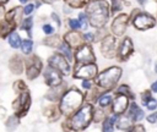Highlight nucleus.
<instances>
[{"instance_id":"15","label":"nucleus","mask_w":157,"mask_h":132,"mask_svg":"<svg viewBox=\"0 0 157 132\" xmlns=\"http://www.w3.org/2000/svg\"><path fill=\"white\" fill-rule=\"evenodd\" d=\"M9 70L15 76H21L25 73V57L22 54H13L9 59Z\"/></svg>"},{"instance_id":"7","label":"nucleus","mask_w":157,"mask_h":132,"mask_svg":"<svg viewBox=\"0 0 157 132\" xmlns=\"http://www.w3.org/2000/svg\"><path fill=\"white\" fill-rule=\"evenodd\" d=\"M31 106H32V95H31L29 89L16 94V98L11 103L13 114H16L20 119L25 117L28 114Z\"/></svg>"},{"instance_id":"46","label":"nucleus","mask_w":157,"mask_h":132,"mask_svg":"<svg viewBox=\"0 0 157 132\" xmlns=\"http://www.w3.org/2000/svg\"><path fill=\"white\" fill-rule=\"evenodd\" d=\"M128 130H129L128 132H145V128L142 125H135L132 127H129Z\"/></svg>"},{"instance_id":"48","label":"nucleus","mask_w":157,"mask_h":132,"mask_svg":"<svg viewBox=\"0 0 157 132\" xmlns=\"http://www.w3.org/2000/svg\"><path fill=\"white\" fill-rule=\"evenodd\" d=\"M63 11H64L65 15H70V13L72 12V9H71L70 6H67L66 4H63Z\"/></svg>"},{"instance_id":"29","label":"nucleus","mask_w":157,"mask_h":132,"mask_svg":"<svg viewBox=\"0 0 157 132\" xmlns=\"http://www.w3.org/2000/svg\"><path fill=\"white\" fill-rule=\"evenodd\" d=\"M21 123V119L16 115V114H11L10 116H7L6 121H5V127L7 132H15V130L20 126Z\"/></svg>"},{"instance_id":"12","label":"nucleus","mask_w":157,"mask_h":132,"mask_svg":"<svg viewBox=\"0 0 157 132\" xmlns=\"http://www.w3.org/2000/svg\"><path fill=\"white\" fill-rule=\"evenodd\" d=\"M118 49V40L117 37L112 33H108L101 42H99V53L105 59H114L117 56Z\"/></svg>"},{"instance_id":"21","label":"nucleus","mask_w":157,"mask_h":132,"mask_svg":"<svg viewBox=\"0 0 157 132\" xmlns=\"http://www.w3.org/2000/svg\"><path fill=\"white\" fill-rule=\"evenodd\" d=\"M66 83L64 82L63 84H60L59 87H54V88H49L48 93L45 94V99L50 103H58L60 97L63 95V93L66 90Z\"/></svg>"},{"instance_id":"28","label":"nucleus","mask_w":157,"mask_h":132,"mask_svg":"<svg viewBox=\"0 0 157 132\" xmlns=\"http://www.w3.org/2000/svg\"><path fill=\"white\" fill-rule=\"evenodd\" d=\"M6 42H7V44H9V46L11 49L17 50V49H20V45H21V42H22V37L17 31H15V32L9 34V37L6 38Z\"/></svg>"},{"instance_id":"42","label":"nucleus","mask_w":157,"mask_h":132,"mask_svg":"<svg viewBox=\"0 0 157 132\" xmlns=\"http://www.w3.org/2000/svg\"><path fill=\"white\" fill-rule=\"evenodd\" d=\"M42 32L44 33V35H50V34L56 33V29L50 22H45L42 24Z\"/></svg>"},{"instance_id":"23","label":"nucleus","mask_w":157,"mask_h":132,"mask_svg":"<svg viewBox=\"0 0 157 132\" xmlns=\"http://www.w3.org/2000/svg\"><path fill=\"white\" fill-rule=\"evenodd\" d=\"M126 116L131 120V122H136V121H140L144 117V111L140 109V106L135 101H132L129 106V111H128Z\"/></svg>"},{"instance_id":"14","label":"nucleus","mask_w":157,"mask_h":132,"mask_svg":"<svg viewBox=\"0 0 157 132\" xmlns=\"http://www.w3.org/2000/svg\"><path fill=\"white\" fill-rule=\"evenodd\" d=\"M134 54V44L130 37H124L121 42L118 44L117 49V56L115 59L120 62H125L130 59V56Z\"/></svg>"},{"instance_id":"10","label":"nucleus","mask_w":157,"mask_h":132,"mask_svg":"<svg viewBox=\"0 0 157 132\" xmlns=\"http://www.w3.org/2000/svg\"><path fill=\"white\" fill-rule=\"evenodd\" d=\"M97 62V56L94 54L92 44L83 43L74 50V64H90Z\"/></svg>"},{"instance_id":"45","label":"nucleus","mask_w":157,"mask_h":132,"mask_svg":"<svg viewBox=\"0 0 157 132\" xmlns=\"http://www.w3.org/2000/svg\"><path fill=\"white\" fill-rule=\"evenodd\" d=\"M145 105H146V108H147L148 110H155V109L157 108V100L151 98V99H150Z\"/></svg>"},{"instance_id":"17","label":"nucleus","mask_w":157,"mask_h":132,"mask_svg":"<svg viewBox=\"0 0 157 132\" xmlns=\"http://www.w3.org/2000/svg\"><path fill=\"white\" fill-rule=\"evenodd\" d=\"M129 106V98L124 94H117L115 98H113L112 101V114L115 115H123Z\"/></svg>"},{"instance_id":"9","label":"nucleus","mask_w":157,"mask_h":132,"mask_svg":"<svg viewBox=\"0 0 157 132\" xmlns=\"http://www.w3.org/2000/svg\"><path fill=\"white\" fill-rule=\"evenodd\" d=\"M47 65H49L50 67L55 68L56 71H59L64 77L71 76L72 72V65L71 62H69L60 53H58L56 50L50 54L47 59Z\"/></svg>"},{"instance_id":"16","label":"nucleus","mask_w":157,"mask_h":132,"mask_svg":"<svg viewBox=\"0 0 157 132\" xmlns=\"http://www.w3.org/2000/svg\"><path fill=\"white\" fill-rule=\"evenodd\" d=\"M63 42H65L66 44H69L74 50L76 48H78L81 44H83V38H82V31H71L67 29L63 35Z\"/></svg>"},{"instance_id":"39","label":"nucleus","mask_w":157,"mask_h":132,"mask_svg":"<svg viewBox=\"0 0 157 132\" xmlns=\"http://www.w3.org/2000/svg\"><path fill=\"white\" fill-rule=\"evenodd\" d=\"M117 94H124V95H126L129 99H130V98L134 99V93L131 92L130 87L126 86V84H120V86L117 88Z\"/></svg>"},{"instance_id":"32","label":"nucleus","mask_w":157,"mask_h":132,"mask_svg":"<svg viewBox=\"0 0 157 132\" xmlns=\"http://www.w3.org/2000/svg\"><path fill=\"white\" fill-rule=\"evenodd\" d=\"M125 0H109V6H110V15H115L120 12L124 7Z\"/></svg>"},{"instance_id":"4","label":"nucleus","mask_w":157,"mask_h":132,"mask_svg":"<svg viewBox=\"0 0 157 132\" xmlns=\"http://www.w3.org/2000/svg\"><path fill=\"white\" fill-rule=\"evenodd\" d=\"M121 75H123L121 67L113 65V66H109V67L99 71L98 75L96 76V78L93 79V83L99 89L109 92V90H113L114 87L118 84Z\"/></svg>"},{"instance_id":"55","label":"nucleus","mask_w":157,"mask_h":132,"mask_svg":"<svg viewBox=\"0 0 157 132\" xmlns=\"http://www.w3.org/2000/svg\"><path fill=\"white\" fill-rule=\"evenodd\" d=\"M155 71H156V73H157V64H156V66H155Z\"/></svg>"},{"instance_id":"36","label":"nucleus","mask_w":157,"mask_h":132,"mask_svg":"<svg viewBox=\"0 0 157 132\" xmlns=\"http://www.w3.org/2000/svg\"><path fill=\"white\" fill-rule=\"evenodd\" d=\"M22 9H23V16H25V17H28V16H33L34 11L37 10V6H36L34 1L29 0L27 4H25V5L22 6Z\"/></svg>"},{"instance_id":"49","label":"nucleus","mask_w":157,"mask_h":132,"mask_svg":"<svg viewBox=\"0 0 157 132\" xmlns=\"http://www.w3.org/2000/svg\"><path fill=\"white\" fill-rule=\"evenodd\" d=\"M156 120H157V112H155V114H152V115L147 116V121H148V122L155 123V122H156Z\"/></svg>"},{"instance_id":"30","label":"nucleus","mask_w":157,"mask_h":132,"mask_svg":"<svg viewBox=\"0 0 157 132\" xmlns=\"http://www.w3.org/2000/svg\"><path fill=\"white\" fill-rule=\"evenodd\" d=\"M112 101H113V97H112V94H110L109 92L102 93V94L98 97V99H97L98 106H99V108H103V109H105V108H108L109 105H112Z\"/></svg>"},{"instance_id":"20","label":"nucleus","mask_w":157,"mask_h":132,"mask_svg":"<svg viewBox=\"0 0 157 132\" xmlns=\"http://www.w3.org/2000/svg\"><path fill=\"white\" fill-rule=\"evenodd\" d=\"M17 29H18V27L15 23L7 21L4 17L0 18V39L6 40V38L9 37V34L12 33V32H15V31H17Z\"/></svg>"},{"instance_id":"54","label":"nucleus","mask_w":157,"mask_h":132,"mask_svg":"<svg viewBox=\"0 0 157 132\" xmlns=\"http://www.w3.org/2000/svg\"><path fill=\"white\" fill-rule=\"evenodd\" d=\"M17 1L20 2V5H22V6H23V5H25V4H27L29 0H17Z\"/></svg>"},{"instance_id":"41","label":"nucleus","mask_w":157,"mask_h":132,"mask_svg":"<svg viewBox=\"0 0 157 132\" xmlns=\"http://www.w3.org/2000/svg\"><path fill=\"white\" fill-rule=\"evenodd\" d=\"M108 33H110V32H108V29L105 28V27H102V28H96V31H94V37H96V43H99Z\"/></svg>"},{"instance_id":"25","label":"nucleus","mask_w":157,"mask_h":132,"mask_svg":"<svg viewBox=\"0 0 157 132\" xmlns=\"http://www.w3.org/2000/svg\"><path fill=\"white\" fill-rule=\"evenodd\" d=\"M33 50H34V42H33V38H22V42H21V45H20V51L23 56H29L31 54H33Z\"/></svg>"},{"instance_id":"18","label":"nucleus","mask_w":157,"mask_h":132,"mask_svg":"<svg viewBox=\"0 0 157 132\" xmlns=\"http://www.w3.org/2000/svg\"><path fill=\"white\" fill-rule=\"evenodd\" d=\"M23 9H22V5H16V6H12L11 9L6 10L5 15H4V18H6L7 21L15 23L17 27L20 26V23L22 22L23 20Z\"/></svg>"},{"instance_id":"43","label":"nucleus","mask_w":157,"mask_h":132,"mask_svg":"<svg viewBox=\"0 0 157 132\" xmlns=\"http://www.w3.org/2000/svg\"><path fill=\"white\" fill-rule=\"evenodd\" d=\"M49 17H50V20L56 24V27H58V28H60V27H61L63 22H61V18H60L59 13H56V12H54V11H53V12H50Z\"/></svg>"},{"instance_id":"50","label":"nucleus","mask_w":157,"mask_h":132,"mask_svg":"<svg viewBox=\"0 0 157 132\" xmlns=\"http://www.w3.org/2000/svg\"><path fill=\"white\" fill-rule=\"evenodd\" d=\"M43 4H47V5H54L55 2L60 1V0H40Z\"/></svg>"},{"instance_id":"26","label":"nucleus","mask_w":157,"mask_h":132,"mask_svg":"<svg viewBox=\"0 0 157 132\" xmlns=\"http://www.w3.org/2000/svg\"><path fill=\"white\" fill-rule=\"evenodd\" d=\"M56 51L60 53L69 62L74 64V49L69 44H66L65 42H61V44L56 48Z\"/></svg>"},{"instance_id":"6","label":"nucleus","mask_w":157,"mask_h":132,"mask_svg":"<svg viewBox=\"0 0 157 132\" xmlns=\"http://www.w3.org/2000/svg\"><path fill=\"white\" fill-rule=\"evenodd\" d=\"M129 16H130V22L139 31H147L156 26V18L148 12L140 11L139 9H134Z\"/></svg>"},{"instance_id":"24","label":"nucleus","mask_w":157,"mask_h":132,"mask_svg":"<svg viewBox=\"0 0 157 132\" xmlns=\"http://www.w3.org/2000/svg\"><path fill=\"white\" fill-rule=\"evenodd\" d=\"M33 26H34V20L33 16H28V17H23L22 22L18 26V29L22 32H26L28 38H33L32 31H33Z\"/></svg>"},{"instance_id":"8","label":"nucleus","mask_w":157,"mask_h":132,"mask_svg":"<svg viewBox=\"0 0 157 132\" xmlns=\"http://www.w3.org/2000/svg\"><path fill=\"white\" fill-rule=\"evenodd\" d=\"M98 65L97 62H90V64H74L72 65V72L71 77L74 79H94L98 75Z\"/></svg>"},{"instance_id":"11","label":"nucleus","mask_w":157,"mask_h":132,"mask_svg":"<svg viewBox=\"0 0 157 132\" xmlns=\"http://www.w3.org/2000/svg\"><path fill=\"white\" fill-rule=\"evenodd\" d=\"M129 23H130V16L125 12H119L118 15L113 17L110 26H109V32L117 38L123 37L126 32Z\"/></svg>"},{"instance_id":"38","label":"nucleus","mask_w":157,"mask_h":132,"mask_svg":"<svg viewBox=\"0 0 157 132\" xmlns=\"http://www.w3.org/2000/svg\"><path fill=\"white\" fill-rule=\"evenodd\" d=\"M66 26L71 31H81L80 22L77 20V17H67L66 18Z\"/></svg>"},{"instance_id":"37","label":"nucleus","mask_w":157,"mask_h":132,"mask_svg":"<svg viewBox=\"0 0 157 132\" xmlns=\"http://www.w3.org/2000/svg\"><path fill=\"white\" fill-rule=\"evenodd\" d=\"M115 125H117V127L119 130H128L130 127V125H131V120L128 116H124V117H120L119 116Z\"/></svg>"},{"instance_id":"1","label":"nucleus","mask_w":157,"mask_h":132,"mask_svg":"<svg viewBox=\"0 0 157 132\" xmlns=\"http://www.w3.org/2000/svg\"><path fill=\"white\" fill-rule=\"evenodd\" d=\"M93 110L94 105L92 103L85 101L81 108H78L69 117H64L61 121V128L64 132H83L93 122Z\"/></svg>"},{"instance_id":"22","label":"nucleus","mask_w":157,"mask_h":132,"mask_svg":"<svg viewBox=\"0 0 157 132\" xmlns=\"http://www.w3.org/2000/svg\"><path fill=\"white\" fill-rule=\"evenodd\" d=\"M63 42V38L59 33H54V34H50V35H45L43 39H42V44L44 46H48V48H52V49H55L61 44Z\"/></svg>"},{"instance_id":"31","label":"nucleus","mask_w":157,"mask_h":132,"mask_svg":"<svg viewBox=\"0 0 157 132\" xmlns=\"http://www.w3.org/2000/svg\"><path fill=\"white\" fill-rule=\"evenodd\" d=\"M63 4H66L70 6L72 10H83L85 6L91 1V0H61Z\"/></svg>"},{"instance_id":"35","label":"nucleus","mask_w":157,"mask_h":132,"mask_svg":"<svg viewBox=\"0 0 157 132\" xmlns=\"http://www.w3.org/2000/svg\"><path fill=\"white\" fill-rule=\"evenodd\" d=\"M77 20H78V22H80L81 31H82V32H83V31H87V29H88V27H90V24H88L87 15L85 13V11H83V10H82V11H80V12H77Z\"/></svg>"},{"instance_id":"2","label":"nucleus","mask_w":157,"mask_h":132,"mask_svg":"<svg viewBox=\"0 0 157 132\" xmlns=\"http://www.w3.org/2000/svg\"><path fill=\"white\" fill-rule=\"evenodd\" d=\"M91 28L105 27L110 18V6L107 0H91L83 9Z\"/></svg>"},{"instance_id":"52","label":"nucleus","mask_w":157,"mask_h":132,"mask_svg":"<svg viewBox=\"0 0 157 132\" xmlns=\"http://www.w3.org/2000/svg\"><path fill=\"white\" fill-rule=\"evenodd\" d=\"M151 89H152V92L157 93V81H155V82L152 83V86H151Z\"/></svg>"},{"instance_id":"44","label":"nucleus","mask_w":157,"mask_h":132,"mask_svg":"<svg viewBox=\"0 0 157 132\" xmlns=\"http://www.w3.org/2000/svg\"><path fill=\"white\" fill-rule=\"evenodd\" d=\"M93 86H94V83L92 79H82L81 81V89H83V90H90Z\"/></svg>"},{"instance_id":"34","label":"nucleus","mask_w":157,"mask_h":132,"mask_svg":"<svg viewBox=\"0 0 157 132\" xmlns=\"http://www.w3.org/2000/svg\"><path fill=\"white\" fill-rule=\"evenodd\" d=\"M28 89V86H27V83L23 81V79H16L13 83H12V90L16 93V94H18V93H21V92H25V90H27Z\"/></svg>"},{"instance_id":"53","label":"nucleus","mask_w":157,"mask_h":132,"mask_svg":"<svg viewBox=\"0 0 157 132\" xmlns=\"http://www.w3.org/2000/svg\"><path fill=\"white\" fill-rule=\"evenodd\" d=\"M9 2H10V0H0V5H5L6 6Z\"/></svg>"},{"instance_id":"27","label":"nucleus","mask_w":157,"mask_h":132,"mask_svg":"<svg viewBox=\"0 0 157 132\" xmlns=\"http://www.w3.org/2000/svg\"><path fill=\"white\" fill-rule=\"evenodd\" d=\"M119 115L112 114L110 116H107L102 121V132H114V125L117 123Z\"/></svg>"},{"instance_id":"5","label":"nucleus","mask_w":157,"mask_h":132,"mask_svg":"<svg viewBox=\"0 0 157 132\" xmlns=\"http://www.w3.org/2000/svg\"><path fill=\"white\" fill-rule=\"evenodd\" d=\"M44 64L40 56L37 54H31L25 57V75L28 81H36L43 72Z\"/></svg>"},{"instance_id":"13","label":"nucleus","mask_w":157,"mask_h":132,"mask_svg":"<svg viewBox=\"0 0 157 132\" xmlns=\"http://www.w3.org/2000/svg\"><path fill=\"white\" fill-rule=\"evenodd\" d=\"M42 76H43L44 83H45L47 87H49V88L59 87L60 84L64 83V76H63L59 71H56L55 68L50 67L49 65L44 66L43 72H42Z\"/></svg>"},{"instance_id":"51","label":"nucleus","mask_w":157,"mask_h":132,"mask_svg":"<svg viewBox=\"0 0 157 132\" xmlns=\"http://www.w3.org/2000/svg\"><path fill=\"white\" fill-rule=\"evenodd\" d=\"M5 12H6V7H5V5H0V18L4 17Z\"/></svg>"},{"instance_id":"3","label":"nucleus","mask_w":157,"mask_h":132,"mask_svg":"<svg viewBox=\"0 0 157 132\" xmlns=\"http://www.w3.org/2000/svg\"><path fill=\"white\" fill-rule=\"evenodd\" d=\"M85 103V93L76 86H71L66 88L58 101L59 110L63 117H69L72 115L78 108H81Z\"/></svg>"},{"instance_id":"33","label":"nucleus","mask_w":157,"mask_h":132,"mask_svg":"<svg viewBox=\"0 0 157 132\" xmlns=\"http://www.w3.org/2000/svg\"><path fill=\"white\" fill-rule=\"evenodd\" d=\"M105 112H104V109L103 108H99V106H94V110H93V117H92V121L94 123H98V122H102L104 119H105Z\"/></svg>"},{"instance_id":"40","label":"nucleus","mask_w":157,"mask_h":132,"mask_svg":"<svg viewBox=\"0 0 157 132\" xmlns=\"http://www.w3.org/2000/svg\"><path fill=\"white\" fill-rule=\"evenodd\" d=\"M82 38H83V42L85 43H88V44H93L96 43V37H94V32L92 31H83L82 32Z\"/></svg>"},{"instance_id":"19","label":"nucleus","mask_w":157,"mask_h":132,"mask_svg":"<svg viewBox=\"0 0 157 132\" xmlns=\"http://www.w3.org/2000/svg\"><path fill=\"white\" fill-rule=\"evenodd\" d=\"M43 115L50 122H55V121H58V120H60L63 117V115H61V112L59 110L58 103H50L48 106H45L43 109Z\"/></svg>"},{"instance_id":"47","label":"nucleus","mask_w":157,"mask_h":132,"mask_svg":"<svg viewBox=\"0 0 157 132\" xmlns=\"http://www.w3.org/2000/svg\"><path fill=\"white\" fill-rule=\"evenodd\" d=\"M141 98H142V103H144V105L151 99V94H150V92H145V93H142L141 94Z\"/></svg>"}]
</instances>
